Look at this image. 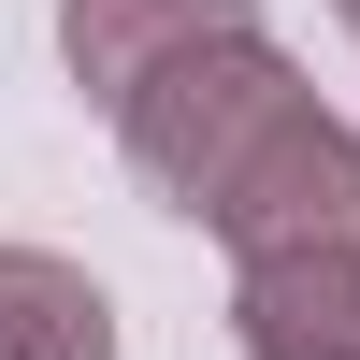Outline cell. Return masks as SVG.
Listing matches in <instances>:
<instances>
[{"label": "cell", "mask_w": 360, "mask_h": 360, "mask_svg": "<svg viewBox=\"0 0 360 360\" xmlns=\"http://www.w3.org/2000/svg\"><path fill=\"white\" fill-rule=\"evenodd\" d=\"M231 346L245 360H360V259H245Z\"/></svg>", "instance_id": "3"}, {"label": "cell", "mask_w": 360, "mask_h": 360, "mask_svg": "<svg viewBox=\"0 0 360 360\" xmlns=\"http://www.w3.org/2000/svg\"><path fill=\"white\" fill-rule=\"evenodd\" d=\"M231 29H259V0H58V58L86 101H130L144 72L231 44Z\"/></svg>", "instance_id": "2"}, {"label": "cell", "mask_w": 360, "mask_h": 360, "mask_svg": "<svg viewBox=\"0 0 360 360\" xmlns=\"http://www.w3.org/2000/svg\"><path fill=\"white\" fill-rule=\"evenodd\" d=\"M115 144L130 173L202 217L231 259H360V130L288 72L259 29L173 58L115 101Z\"/></svg>", "instance_id": "1"}, {"label": "cell", "mask_w": 360, "mask_h": 360, "mask_svg": "<svg viewBox=\"0 0 360 360\" xmlns=\"http://www.w3.org/2000/svg\"><path fill=\"white\" fill-rule=\"evenodd\" d=\"M346 29H360V15H346Z\"/></svg>", "instance_id": "6"}, {"label": "cell", "mask_w": 360, "mask_h": 360, "mask_svg": "<svg viewBox=\"0 0 360 360\" xmlns=\"http://www.w3.org/2000/svg\"><path fill=\"white\" fill-rule=\"evenodd\" d=\"M346 15H360V0H346Z\"/></svg>", "instance_id": "5"}, {"label": "cell", "mask_w": 360, "mask_h": 360, "mask_svg": "<svg viewBox=\"0 0 360 360\" xmlns=\"http://www.w3.org/2000/svg\"><path fill=\"white\" fill-rule=\"evenodd\" d=\"M0 360H115V303L58 245H0Z\"/></svg>", "instance_id": "4"}]
</instances>
